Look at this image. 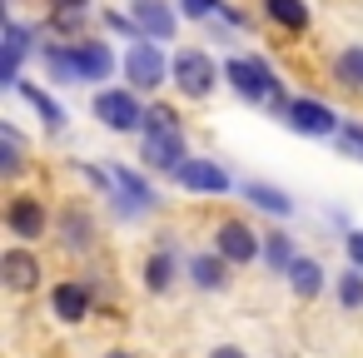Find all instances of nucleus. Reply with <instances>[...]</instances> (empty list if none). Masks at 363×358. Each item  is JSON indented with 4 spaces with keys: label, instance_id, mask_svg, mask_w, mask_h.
Segmentation results:
<instances>
[{
    "label": "nucleus",
    "instance_id": "nucleus-1",
    "mask_svg": "<svg viewBox=\"0 0 363 358\" xmlns=\"http://www.w3.org/2000/svg\"><path fill=\"white\" fill-rule=\"evenodd\" d=\"M45 65H50V75L55 80H105L110 70H115V55L105 50V45H95V40H85V45H50L45 50Z\"/></svg>",
    "mask_w": 363,
    "mask_h": 358
},
{
    "label": "nucleus",
    "instance_id": "nucleus-2",
    "mask_svg": "<svg viewBox=\"0 0 363 358\" xmlns=\"http://www.w3.org/2000/svg\"><path fill=\"white\" fill-rule=\"evenodd\" d=\"M125 75H130V90H160L164 85V75H174V65L160 55V45H150L145 35L130 45V55H125Z\"/></svg>",
    "mask_w": 363,
    "mask_h": 358
},
{
    "label": "nucleus",
    "instance_id": "nucleus-3",
    "mask_svg": "<svg viewBox=\"0 0 363 358\" xmlns=\"http://www.w3.org/2000/svg\"><path fill=\"white\" fill-rule=\"evenodd\" d=\"M95 120L110 125V130H140L145 125V110L130 90H100L95 95Z\"/></svg>",
    "mask_w": 363,
    "mask_h": 358
},
{
    "label": "nucleus",
    "instance_id": "nucleus-4",
    "mask_svg": "<svg viewBox=\"0 0 363 358\" xmlns=\"http://www.w3.org/2000/svg\"><path fill=\"white\" fill-rule=\"evenodd\" d=\"M174 85L184 90V95H209L214 90V60L204 55V50H179L174 55Z\"/></svg>",
    "mask_w": 363,
    "mask_h": 358
},
{
    "label": "nucleus",
    "instance_id": "nucleus-5",
    "mask_svg": "<svg viewBox=\"0 0 363 358\" xmlns=\"http://www.w3.org/2000/svg\"><path fill=\"white\" fill-rule=\"evenodd\" d=\"M284 120H289L298 135H333V130H338V115H333L323 100H289Z\"/></svg>",
    "mask_w": 363,
    "mask_h": 358
},
{
    "label": "nucleus",
    "instance_id": "nucleus-6",
    "mask_svg": "<svg viewBox=\"0 0 363 358\" xmlns=\"http://www.w3.org/2000/svg\"><path fill=\"white\" fill-rule=\"evenodd\" d=\"M145 164L174 174V169L184 164V140H179V130H150V135H145Z\"/></svg>",
    "mask_w": 363,
    "mask_h": 358
},
{
    "label": "nucleus",
    "instance_id": "nucleus-7",
    "mask_svg": "<svg viewBox=\"0 0 363 358\" xmlns=\"http://www.w3.org/2000/svg\"><path fill=\"white\" fill-rule=\"evenodd\" d=\"M174 179H179L184 189H194V194H224V189H229V174H224L214 160H184V164L174 169Z\"/></svg>",
    "mask_w": 363,
    "mask_h": 358
},
{
    "label": "nucleus",
    "instance_id": "nucleus-8",
    "mask_svg": "<svg viewBox=\"0 0 363 358\" xmlns=\"http://www.w3.org/2000/svg\"><path fill=\"white\" fill-rule=\"evenodd\" d=\"M259 249H264V239H259L249 224H239V219L219 224V254H224V259H234V264H249Z\"/></svg>",
    "mask_w": 363,
    "mask_h": 358
},
{
    "label": "nucleus",
    "instance_id": "nucleus-9",
    "mask_svg": "<svg viewBox=\"0 0 363 358\" xmlns=\"http://www.w3.org/2000/svg\"><path fill=\"white\" fill-rule=\"evenodd\" d=\"M0 279H6L11 289H35L40 284V259L26 254V249H6L0 254Z\"/></svg>",
    "mask_w": 363,
    "mask_h": 358
},
{
    "label": "nucleus",
    "instance_id": "nucleus-10",
    "mask_svg": "<svg viewBox=\"0 0 363 358\" xmlns=\"http://www.w3.org/2000/svg\"><path fill=\"white\" fill-rule=\"evenodd\" d=\"M6 224H11L21 239H40V229H45V209H40V199H30V194L11 199V209H6Z\"/></svg>",
    "mask_w": 363,
    "mask_h": 358
},
{
    "label": "nucleus",
    "instance_id": "nucleus-11",
    "mask_svg": "<svg viewBox=\"0 0 363 358\" xmlns=\"http://www.w3.org/2000/svg\"><path fill=\"white\" fill-rule=\"evenodd\" d=\"M135 21H140L145 35H155V40H169V35H174V11L160 6V0H135Z\"/></svg>",
    "mask_w": 363,
    "mask_h": 358
},
{
    "label": "nucleus",
    "instance_id": "nucleus-12",
    "mask_svg": "<svg viewBox=\"0 0 363 358\" xmlns=\"http://www.w3.org/2000/svg\"><path fill=\"white\" fill-rule=\"evenodd\" d=\"M26 50H30V35H26V26L11 21V26H6V60H0V85H21L16 70H21Z\"/></svg>",
    "mask_w": 363,
    "mask_h": 358
},
{
    "label": "nucleus",
    "instance_id": "nucleus-13",
    "mask_svg": "<svg viewBox=\"0 0 363 358\" xmlns=\"http://www.w3.org/2000/svg\"><path fill=\"white\" fill-rule=\"evenodd\" d=\"M50 303H55V318H65V323H80V318L90 313V293H85L80 284H55Z\"/></svg>",
    "mask_w": 363,
    "mask_h": 358
},
{
    "label": "nucleus",
    "instance_id": "nucleus-14",
    "mask_svg": "<svg viewBox=\"0 0 363 358\" xmlns=\"http://www.w3.org/2000/svg\"><path fill=\"white\" fill-rule=\"evenodd\" d=\"M289 284H294L298 298H318V289H323V269H318V259H294V264H289Z\"/></svg>",
    "mask_w": 363,
    "mask_h": 358
},
{
    "label": "nucleus",
    "instance_id": "nucleus-15",
    "mask_svg": "<svg viewBox=\"0 0 363 358\" xmlns=\"http://www.w3.org/2000/svg\"><path fill=\"white\" fill-rule=\"evenodd\" d=\"M244 199H254V204L269 209V214H289V209H294V199H289L284 189H274V184H244Z\"/></svg>",
    "mask_w": 363,
    "mask_h": 358
},
{
    "label": "nucleus",
    "instance_id": "nucleus-16",
    "mask_svg": "<svg viewBox=\"0 0 363 358\" xmlns=\"http://www.w3.org/2000/svg\"><path fill=\"white\" fill-rule=\"evenodd\" d=\"M269 16L284 30H303L308 26V6H303V0H269Z\"/></svg>",
    "mask_w": 363,
    "mask_h": 358
},
{
    "label": "nucleus",
    "instance_id": "nucleus-17",
    "mask_svg": "<svg viewBox=\"0 0 363 358\" xmlns=\"http://www.w3.org/2000/svg\"><path fill=\"white\" fill-rule=\"evenodd\" d=\"M21 95H26V100H30V105L40 110V120H45L50 130H65V110H60V105H55L50 95H40L35 85H21Z\"/></svg>",
    "mask_w": 363,
    "mask_h": 358
},
{
    "label": "nucleus",
    "instance_id": "nucleus-18",
    "mask_svg": "<svg viewBox=\"0 0 363 358\" xmlns=\"http://www.w3.org/2000/svg\"><path fill=\"white\" fill-rule=\"evenodd\" d=\"M189 274H194V284H199V289H209V293H214V289H224V254H219V259H194V264H189Z\"/></svg>",
    "mask_w": 363,
    "mask_h": 358
},
{
    "label": "nucleus",
    "instance_id": "nucleus-19",
    "mask_svg": "<svg viewBox=\"0 0 363 358\" xmlns=\"http://www.w3.org/2000/svg\"><path fill=\"white\" fill-rule=\"evenodd\" d=\"M333 75H338V85L363 90V50H343V55H338V65H333Z\"/></svg>",
    "mask_w": 363,
    "mask_h": 358
},
{
    "label": "nucleus",
    "instance_id": "nucleus-20",
    "mask_svg": "<svg viewBox=\"0 0 363 358\" xmlns=\"http://www.w3.org/2000/svg\"><path fill=\"white\" fill-rule=\"evenodd\" d=\"M110 179H115V189H120V194H130V204H135V209H145V204H150V184H145L140 174H130V169H115Z\"/></svg>",
    "mask_w": 363,
    "mask_h": 358
},
{
    "label": "nucleus",
    "instance_id": "nucleus-21",
    "mask_svg": "<svg viewBox=\"0 0 363 358\" xmlns=\"http://www.w3.org/2000/svg\"><path fill=\"white\" fill-rule=\"evenodd\" d=\"M264 259H269V269H284V274H289V264H294L289 239H284V234H264Z\"/></svg>",
    "mask_w": 363,
    "mask_h": 358
},
{
    "label": "nucleus",
    "instance_id": "nucleus-22",
    "mask_svg": "<svg viewBox=\"0 0 363 358\" xmlns=\"http://www.w3.org/2000/svg\"><path fill=\"white\" fill-rule=\"evenodd\" d=\"M338 303H343V308H358V303H363V269H358V264L338 279Z\"/></svg>",
    "mask_w": 363,
    "mask_h": 358
},
{
    "label": "nucleus",
    "instance_id": "nucleus-23",
    "mask_svg": "<svg viewBox=\"0 0 363 358\" xmlns=\"http://www.w3.org/2000/svg\"><path fill=\"white\" fill-rule=\"evenodd\" d=\"M169 279H174V264H169L164 254H155V259L145 264V284H150L155 293H164V289H169Z\"/></svg>",
    "mask_w": 363,
    "mask_h": 358
},
{
    "label": "nucleus",
    "instance_id": "nucleus-24",
    "mask_svg": "<svg viewBox=\"0 0 363 358\" xmlns=\"http://www.w3.org/2000/svg\"><path fill=\"white\" fill-rule=\"evenodd\" d=\"M145 130H174V110H169V105L145 110Z\"/></svg>",
    "mask_w": 363,
    "mask_h": 358
},
{
    "label": "nucleus",
    "instance_id": "nucleus-25",
    "mask_svg": "<svg viewBox=\"0 0 363 358\" xmlns=\"http://www.w3.org/2000/svg\"><path fill=\"white\" fill-rule=\"evenodd\" d=\"M0 140H6V150H0V164H6V174L21 169V155H16V135L11 130H0Z\"/></svg>",
    "mask_w": 363,
    "mask_h": 358
},
{
    "label": "nucleus",
    "instance_id": "nucleus-26",
    "mask_svg": "<svg viewBox=\"0 0 363 358\" xmlns=\"http://www.w3.org/2000/svg\"><path fill=\"white\" fill-rule=\"evenodd\" d=\"M105 21H110V30H120V35H145V26H140V21H130V16H120V11H110Z\"/></svg>",
    "mask_w": 363,
    "mask_h": 358
},
{
    "label": "nucleus",
    "instance_id": "nucleus-27",
    "mask_svg": "<svg viewBox=\"0 0 363 358\" xmlns=\"http://www.w3.org/2000/svg\"><path fill=\"white\" fill-rule=\"evenodd\" d=\"M219 11V0H184V16H209Z\"/></svg>",
    "mask_w": 363,
    "mask_h": 358
},
{
    "label": "nucleus",
    "instance_id": "nucleus-28",
    "mask_svg": "<svg viewBox=\"0 0 363 358\" xmlns=\"http://www.w3.org/2000/svg\"><path fill=\"white\" fill-rule=\"evenodd\" d=\"M343 150L363 155V130H358V125H348V130H343Z\"/></svg>",
    "mask_w": 363,
    "mask_h": 358
},
{
    "label": "nucleus",
    "instance_id": "nucleus-29",
    "mask_svg": "<svg viewBox=\"0 0 363 358\" xmlns=\"http://www.w3.org/2000/svg\"><path fill=\"white\" fill-rule=\"evenodd\" d=\"M348 264H358V269H363V234H353V239H348Z\"/></svg>",
    "mask_w": 363,
    "mask_h": 358
},
{
    "label": "nucleus",
    "instance_id": "nucleus-30",
    "mask_svg": "<svg viewBox=\"0 0 363 358\" xmlns=\"http://www.w3.org/2000/svg\"><path fill=\"white\" fill-rule=\"evenodd\" d=\"M55 11H85V0H50Z\"/></svg>",
    "mask_w": 363,
    "mask_h": 358
},
{
    "label": "nucleus",
    "instance_id": "nucleus-31",
    "mask_svg": "<svg viewBox=\"0 0 363 358\" xmlns=\"http://www.w3.org/2000/svg\"><path fill=\"white\" fill-rule=\"evenodd\" d=\"M209 358H244V353H239V348H214Z\"/></svg>",
    "mask_w": 363,
    "mask_h": 358
},
{
    "label": "nucleus",
    "instance_id": "nucleus-32",
    "mask_svg": "<svg viewBox=\"0 0 363 358\" xmlns=\"http://www.w3.org/2000/svg\"><path fill=\"white\" fill-rule=\"evenodd\" d=\"M105 358H130V353H105Z\"/></svg>",
    "mask_w": 363,
    "mask_h": 358
}]
</instances>
